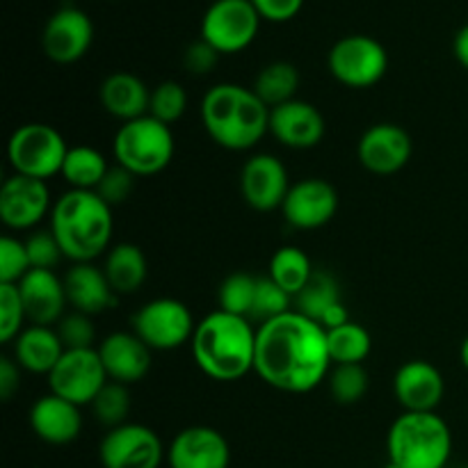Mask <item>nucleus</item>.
I'll return each instance as SVG.
<instances>
[{
    "mask_svg": "<svg viewBox=\"0 0 468 468\" xmlns=\"http://www.w3.org/2000/svg\"><path fill=\"white\" fill-rule=\"evenodd\" d=\"M295 311L304 314L327 332L350 320L336 277L324 270H315L311 282L302 288L300 295L295 297Z\"/></svg>",
    "mask_w": 468,
    "mask_h": 468,
    "instance_id": "b1692460",
    "label": "nucleus"
},
{
    "mask_svg": "<svg viewBox=\"0 0 468 468\" xmlns=\"http://www.w3.org/2000/svg\"><path fill=\"white\" fill-rule=\"evenodd\" d=\"M48 388L55 396L85 407L94 402L101 388L108 384V373L103 368L99 350H64L48 378Z\"/></svg>",
    "mask_w": 468,
    "mask_h": 468,
    "instance_id": "9b49d317",
    "label": "nucleus"
},
{
    "mask_svg": "<svg viewBox=\"0 0 468 468\" xmlns=\"http://www.w3.org/2000/svg\"><path fill=\"white\" fill-rule=\"evenodd\" d=\"M251 90L270 110L279 108L288 101H295L297 90H300V71L295 64L283 62V59L270 62L261 69Z\"/></svg>",
    "mask_w": 468,
    "mask_h": 468,
    "instance_id": "c85d7f7f",
    "label": "nucleus"
},
{
    "mask_svg": "<svg viewBox=\"0 0 468 468\" xmlns=\"http://www.w3.org/2000/svg\"><path fill=\"white\" fill-rule=\"evenodd\" d=\"M411 151H414V144H411L410 133L398 123L384 122L370 126L359 137L356 158H359L361 167L368 169L370 174L391 176L407 167Z\"/></svg>",
    "mask_w": 468,
    "mask_h": 468,
    "instance_id": "dca6fc26",
    "label": "nucleus"
},
{
    "mask_svg": "<svg viewBox=\"0 0 468 468\" xmlns=\"http://www.w3.org/2000/svg\"><path fill=\"white\" fill-rule=\"evenodd\" d=\"M30 270L26 240L14 236L0 238V283H18Z\"/></svg>",
    "mask_w": 468,
    "mask_h": 468,
    "instance_id": "ea45409f",
    "label": "nucleus"
},
{
    "mask_svg": "<svg viewBox=\"0 0 468 468\" xmlns=\"http://www.w3.org/2000/svg\"><path fill=\"white\" fill-rule=\"evenodd\" d=\"M114 160L133 176H155L174 158V135L167 123L151 114L119 126L112 142Z\"/></svg>",
    "mask_w": 468,
    "mask_h": 468,
    "instance_id": "423d86ee",
    "label": "nucleus"
},
{
    "mask_svg": "<svg viewBox=\"0 0 468 468\" xmlns=\"http://www.w3.org/2000/svg\"><path fill=\"white\" fill-rule=\"evenodd\" d=\"M256 282H259V277H251L247 272L229 274L218 288L219 309L227 311V314L250 318L256 297Z\"/></svg>",
    "mask_w": 468,
    "mask_h": 468,
    "instance_id": "f704fd0d",
    "label": "nucleus"
},
{
    "mask_svg": "<svg viewBox=\"0 0 468 468\" xmlns=\"http://www.w3.org/2000/svg\"><path fill=\"white\" fill-rule=\"evenodd\" d=\"M110 165L105 155L94 146H69L59 176L71 186V190H96Z\"/></svg>",
    "mask_w": 468,
    "mask_h": 468,
    "instance_id": "c756f323",
    "label": "nucleus"
},
{
    "mask_svg": "<svg viewBox=\"0 0 468 468\" xmlns=\"http://www.w3.org/2000/svg\"><path fill=\"white\" fill-rule=\"evenodd\" d=\"M187 110V94L183 90L181 82L176 80H165L160 85H155L151 90V103H149V114L158 122L176 123L178 119L186 114Z\"/></svg>",
    "mask_w": 468,
    "mask_h": 468,
    "instance_id": "e433bc0d",
    "label": "nucleus"
},
{
    "mask_svg": "<svg viewBox=\"0 0 468 468\" xmlns=\"http://www.w3.org/2000/svg\"><path fill=\"white\" fill-rule=\"evenodd\" d=\"M135 178L128 169H123L122 165H114L108 169V174L103 176V181L96 187V195L105 201L108 206H119L133 195V187H135Z\"/></svg>",
    "mask_w": 468,
    "mask_h": 468,
    "instance_id": "79ce46f5",
    "label": "nucleus"
},
{
    "mask_svg": "<svg viewBox=\"0 0 468 468\" xmlns=\"http://www.w3.org/2000/svg\"><path fill=\"white\" fill-rule=\"evenodd\" d=\"M314 265H311V259L306 256L304 250L300 247H279L277 251L270 259L268 277L272 279L277 286H282L288 295H292L295 300L302 292V288L311 282L314 277Z\"/></svg>",
    "mask_w": 468,
    "mask_h": 468,
    "instance_id": "7c9ffc66",
    "label": "nucleus"
},
{
    "mask_svg": "<svg viewBox=\"0 0 468 468\" xmlns=\"http://www.w3.org/2000/svg\"><path fill=\"white\" fill-rule=\"evenodd\" d=\"M103 272L117 295H133L144 286L149 263L140 247L133 242H119L105 254Z\"/></svg>",
    "mask_w": 468,
    "mask_h": 468,
    "instance_id": "cd10ccee",
    "label": "nucleus"
},
{
    "mask_svg": "<svg viewBox=\"0 0 468 468\" xmlns=\"http://www.w3.org/2000/svg\"><path fill=\"white\" fill-rule=\"evenodd\" d=\"M62 355L64 346L53 327L30 324L14 341V359L21 366V370H27L32 375L48 378L50 370L62 359Z\"/></svg>",
    "mask_w": 468,
    "mask_h": 468,
    "instance_id": "bb28decb",
    "label": "nucleus"
},
{
    "mask_svg": "<svg viewBox=\"0 0 468 468\" xmlns=\"http://www.w3.org/2000/svg\"><path fill=\"white\" fill-rule=\"evenodd\" d=\"M169 468H229L231 448L222 432L208 425L181 430L167 446Z\"/></svg>",
    "mask_w": 468,
    "mask_h": 468,
    "instance_id": "a211bd4d",
    "label": "nucleus"
},
{
    "mask_svg": "<svg viewBox=\"0 0 468 468\" xmlns=\"http://www.w3.org/2000/svg\"><path fill=\"white\" fill-rule=\"evenodd\" d=\"M292 295H288L282 286L272 282L270 277H259L256 282V297L254 306H251L250 320L251 323H270V320L279 318V315L292 311Z\"/></svg>",
    "mask_w": 468,
    "mask_h": 468,
    "instance_id": "c9c22d12",
    "label": "nucleus"
},
{
    "mask_svg": "<svg viewBox=\"0 0 468 468\" xmlns=\"http://www.w3.org/2000/svg\"><path fill=\"white\" fill-rule=\"evenodd\" d=\"M27 256H30L32 270H55V265L64 259L53 231H35L26 240Z\"/></svg>",
    "mask_w": 468,
    "mask_h": 468,
    "instance_id": "a19ab883",
    "label": "nucleus"
},
{
    "mask_svg": "<svg viewBox=\"0 0 468 468\" xmlns=\"http://www.w3.org/2000/svg\"><path fill=\"white\" fill-rule=\"evenodd\" d=\"M452 53H455L457 62L468 71V23L457 30L455 39H452Z\"/></svg>",
    "mask_w": 468,
    "mask_h": 468,
    "instance_id": "49530a36",
    "label": "nucleus"
},
{
    "mask_svg": "<svg viewBox=\"0 0 468 468\" xmlns=\"http://www.w3.org/2000/svg\"><path fill=\"white\" fill-rule=\"evenodd\" d=\"M99 350L103 368L112 382L131 384L142 382L151 370V347L135 332H114L101 341Z\"/></svg>",
    "mask_w": 468,
    "mask_h": 468,
    "instance_id": "4be33fe9",
    "label": "nucleus"
},
{
    "mask_svg": "<svg viewBox=\"0 0 468 468\" xmlns=\"http://www.w3.org/2000/svg\"><path fill=\"white\" fill-rule=\"evenodd\" d=\"M91 44H94V23L82 9L69 5V7L58 9L46 21L41 46H44V53L50 62H78V59L85 58Z\"/></svg>",
    "mask_w": 468,
    "mask_h": 468,
    "instance_id": "ddd939ff",
    "label": "nucleus"
},
{
    "mask_svg": "<svg viewBox=\"0 0 468 468\" xmlns=\"http://www.w3.org/2000/svg\"><path fill=\"white\" fill-rule=\"evenodd\" d=\"M103 468H160L167 460L163 441L142 423H123L108 430L99 446Z\"/></svg>",
    "mask_w": 468,
    "mask_h": 468,
    "instance_id": "f8f14e48",
    "label": "nucleus"
},
{
    "mask_svg": "<svg viewBox=\"0 0 468 468\" xmlns=\"http://www.w3.org/2000/svg\"><path fill=\"white\" fill-rule=\"evenodd\" d=\"M327 350L332 366L338 364H364L373 350V338L368 329L359 323L347 320L341 327L327 332Z\"/></svg>",
    "mask_w": 468,
    "mask_h": 468,
    "instance_id": "2f4dec72",
    "label": "nucleus"
},
{
    "mask_svg": "<svg viewBox=\"0 0 468 468\" xmlns=\"http://www.w3.org/2000/svg\"><path fill=\"white\" fill-rule=\"evenodd\" d=\"M329 393L338 405H356L364 400L370 387V375L364 364H338L329 370Z\"/></svg>",
    "mask_w": 468,
    "mask_h": 468,
    "instance_id": "473e14b6",
    "label": "nucleus"
},
{
    "mask_svg": "<svg viewBox=\"0 0 468 468\" xmlns=\"http://www.w3.org/2000/svg\"><path fill=\"white\" fill-rule=\"evenodd\" d=\"M26 306L16 283H0V343H14L26 324Z\"/></svg>",
    "mask_w": 468,
    "mask_h": 468,
    "instance_id": "4c0bfd02",
    "label": "nucleus"
},
{
    "mask_svg": "<svg viewBox=\"0 0 468 468\" xmlns=\"http://www.w3.org/2000/svg\"><path fill=\"white\" fill-rule=\"evenodd\" d=\"M270 135L288 149H314L324 137V117L309 101H288L270 110Z\"/></svg>",
    "mask_w": 468,
    "mask_h": 468,
    "instance_id": "6ab92c4d",
    "label": "nucleus"
},
{
    "mask_svg": "<svg viewBox=\"0 0 468 468\" xmlns=\"http://www.w3.org/2000/svg\"><path fill=\"white\" fill-rule=\"evenodd\" d=\"M291 178L282 160L272 154H256L242 165L240 192L247 206L259 213L282 210L291 190Z\"/></svg>",
    "mask_w": 468,
    "mask_h": 468,
    "instance_id": "4468645a",
    "label": "nucleus"
},
{
    "mask_svg": "<svg viewBox=\"0 0 468 468\" xmlns=\"http://www.w3.org/2000/svg\"><path fill=\"white\" fill-rule=\"evenodd\" d=\"M460 359H462V366L468 370V336L462 341V347H460Z\"/></svg>",
    "mask_w": 468,
    "mask_h": 468,
    "instance_id": "de8ad7c7",
    "label": "nucleus"
},
{
    "mask_svg": "<svg viewBox=\"0 0 468 468\" xmlns=\"http://www.w3.org/2000/svg\"><path fill=\"white\" fill-rule=\"evenodd\" d=\"M18 388H21V366L16 364V359L0 356V398L3 402L12 400Z\"/></svg>",
    "mask_w": 468,
    "mask_h": 468,
    "instance_id": "a18cd8bd",
    "label": "nucleus"
},
{
    "mask_svg": "<svg viewBox=\"0 0 468 468\" xmlns=\"http://www.w3.org/2000/svg\"><path fill=\"white\" fill-rule=\"evenodd\" d=\"M462 468H468V464H466V466H462Z\"/></svg>",
    "mask_w": 468,
    "mask_h": 468,
    "instance_id": "09e8293b",
    "label": "nucleus"
},
{
    "mask_svg": "<svg viewBox=\"0 0 468 468\" xmlns=\"http://www.w3.org/2000/svg\"><path fill=\"white\" fill-rule=\"evenodd\" d=\"M53 210L46 181L14 174L0 187V219L14 231H30Z\"/></svg>",
    "mask_w": 468,
    "mask_h": 468,
    "instance_id": "f3484780",
    "label": "nucleus"
},
{
    "mask_svg": "<svg viewBox=\"0 0 468 468\" xmlns=\"http://www.w3.org/2000/svg\"><path fill=\"white\" fill-rule=\"evenodd\" d=\"M201 122L222 149L250 151L270 133V108L251 87L219 82L204 94Z\"/></svg>",
    "mask_w": 468,
    "mask_h": 468,
    "instance_id": "20e7f679",
    "label": "nucleus"
},
{
    "mask_svg": "<svg viewBox=\"0 0 468 468\" xmlns=\"http://www.w3.org/2000/svg\"><path fill=\"white\" fill-rule=\"evenodd\" d=\"M99 99L105 112L126 123L149 114L151 90L135 73L114 71L101 82Z\"/></svg>",
    "mask_w": 468,
    "mask_h": 468,
    "instance_id": "a878e982",
    "label": "nucleus"
},
{
    "mask_svg": "<svg viewBox=\"0 0 468 468\" xmlns=\"http://www.w3.org/2000/svg\"><path fill=\"white\" fill-rule=\"evenodd\" d=\"M30 428L37 437L50 446H67L80 437L82 414L80 407L64 398L48 393L41 396L35 405L30 407Z\"/></svg>",
    "mask_w": 468,
    "mask_h": 468,
    "instance_id": "5701e85b",
    "label": "nucleus"
},
{
    "mask_svg": "<svg viewBox=\"0 0 468 468\" xmlns=\"http://www.w3.org/2000/svg\"><path fill=\"white\" fill-rule=\"evenodd\" d=\"M261 21L251 0H213L201 18V39L219 55L242 53L259 37Z\"/></svg>",
    "mask_w": 468,
    "mask_h": 468,
    "instance_id": "1a4fd4ad",
    "label": "nucleus"
},
{
    "mask_svg": "<svg viewBox=\"0 0 468 468\" xmlns=\"http://www.w3.org/2000/svg\"><path fill=\"white\" fill-rule=\"evenodd\" d=\"M338 210V192L324 178H302L292 183L282 215L297 231H314L334 219Z\"/></svg>",
    "mask_w": 468,
    "mask_h": 468,
    "instance_id": "2eb2a0df",
    "label": "nucleus"
},
{
    "mask_svg": "<svg viewBox=\"0 0 468 468\" xmlns=\"http://www.w3.org/2000/svg\"><path fill=\"white\" fill-rule=\"evenodd\" d=\"M64 291L73 311L85 315H99L117 304V292L110 286L103 268L94 263H73L64 274Z\"/></svg>",
    "mask_w": 468,
    "mask_h": 468,
    "instance_id": "393cba45",
    "label": "nucleus"
},
{
    "mask_svg": "<svg viewBox=\"0 0 468 468\" xmlns=\"http://www.w3.org/2000/svg\"><path fill=\"white\" fill-rule=\"evenodd\" d=\"M251 5L263 21L286 23L302 12L304 0H251Z\"/></svg>",
    "mask_w": 468,
    "mask_h": 468,
    "instance_id": "c03bdc74",
    "label": "nucleus"
},
{
    "mask_svg": "<svg viewBox=\"0 0 468 468\" xmlns=\"http://www.w3.org/2000/svg\"><path fill=\"white\" fill-rule=\"evenodd\" d=\"M50 231L64 259L73 263H91L108 254L112 240V206L94 190H69L50 210Z\"/></svg>",
    "mask_w": 468,
    "mask_h": 468,
    "instance_id": "7ed1b4c3",
    "label": "nucleus"
},
{
    "mask_svg": "<svg viewBox=\"0 0 468 468\" xmlns=\"http://www.w3.org/2000/svg\"><path fill=\"white\" fill-rule=\"evenodd\" d=\"M329 73L350 90H368L388 71V53L382 41L368 35H347L329 48Z\"/></svg>",
    "mask_w": 468,
    "mask_h": 468,
    "instance_id": "6e6552de",
    "label": "nucleus"
},
{
    "mask_svg": "<svg viewBox=\"0 0 468 468\" xmlns=\"http://www.w3.org/2000/svg\"><path fill=\"white\" fill-rule=\"evenodd\" d=\"M16 286L26 306L27 323L53 327L64 318V309L69 304L67 291L64 279H59L53 270H30Z\"/></svg>",
    "mask_w": 468,
    "mask_h": 468,
    "instance_id": "412c9836",
    "label": "nucleus"
},
{
    "mask_svg": "<svg viewBox=\"0 0 468 468\" xmlns=\"http://www.w3.org/2000/svg\"><path fill=\"white\" fill-rule=\"evenodd\" d=\"M67 151L62 133L48 123H23L7 142V160L14 174L39 181H48L62 172Z\"/></svg>",
    "mask_w": 468,
    "mask_h": 468,
    "instance_id": "0eeeda50",
    "label": "nucleus"
},
{
    "mask_svg": "<svg viewBox=\"0 0 468 468\" xmlns=\"http://www.w3.org/2000/svg\"><path fill=\"white\" fill-rule=\"evenodd\" d=\"M59 341H62L64 350H91L94 347L96 329L91 315L73 311V314L64 315L58 324H55Z\"/></svg>",
    "mask_w": 468,
    "mask_h": 468,
    "instance_id": "58836bf2",
    "label": "nucleus"
},
{
    "mask_svg": "<svg viewBox=\"0 0 468 468\" xmlns=\"http://www.w3.org/2000/svg\"><path fill=\"white\" fill-rule=\"evenodd\" d=\"M192 359L215 382H238L254 373L256 327L250 318L218 309L199 320L190 341Z\"/></svg>",
    "mask_w": 468,
    "mask_h": 468,
    "instance_id": "f03ea898",
    "label": "nucleus"
},
{
    "mask_svg": "<svg viewBox=\"0 0 468 468\" xmlns=\"http://www.w3.org/2000/svg\"><path fill=\"white\" fill-rule=\"evenodd\" d=\"M219 62V53L208 44L206 39L192 41L183 53V67L192 73V76H206L213 71Z\"/></svg>",
    "mask_w": 468,
    "mask_h": 468,
    "instance_id": "37998d69",
    "label": "nucleus"
},
{
    "mask_svg": "<svg viewBox=\"0 0 468 468\" xmlns=\"http://www.w3.org/2000/svg\"><path fill=\"white\" fill-rule=\"evenodd\" d=\"M393 468H446L452 455V432L437 411H402L387 434Z\"/></svg>",
    "mask_w": 468,
    "mask_h": 468,
    "instance_id": "39448f33",
    "label": "nucleus"
},
{
    "mask_svg": "<svg viewBox=\"0 0 468 468\" xmlns=\"http://www.w3.org/2000/svg\"><path fill=\"white\" fill-rule=\"evenodd\" d=\"M332 370L327 329L300 311H288L256 327L254 373L283 393H309Z\"/></svg>",
    "mask_w": 468,
    "mask_h": 468,
    "instance_id": "f257e3e1",
    "label": "nucleus"
},
{
    "mask_svg": "<svg viewBox=\"0 0 468 468\" xmlns=\"http://www.w3.org/2000/svg\"><path fill=\"white\" fill-rule=\"evenodd\" d=\"M91 410H94L96 420L101 425H105L108 430L119 428V425L128 423V414H131V391H128L126 384L108 379V384L101 388L99 396L91 402Z\"/></svg>",
    "mask_w": 468,
    "mask_h": 468,
    "instance_id": "72a5a7b5",
    "label": "nucleus"
},
{
    "mask_svg": "<svg viewBox=\"0 0 468 468\" xmlns=\"http://www.w3.org/2000/svg\"><path fill=\"white\" fill-rule=\"evenodd\" d=\"M195 327L190 309L174 297L146 302L133 315V332L155 352H172L190 343Z\"/></svg>",
    "mask_w": 468,
    "mask_h": 468,
    "instance_id": "9d476101",
    "label": "nucleus"
},
{
    "mask_svg": "<svg viewBox=\"0 0 468 468\" xmlns=\"http://www.w3.org/2000/svg\"><path fill=\"white\" fill-rule=\"evenodd\" d=\"M446 382L441 370L425 359H411L393 375V396L405 411H437Z\"/></svg>",
    "mask_w": 468,
    "mask_h": 468,
    "instance_id": "aec40b11",
    "label": "nucleus"
}]
</instances>
